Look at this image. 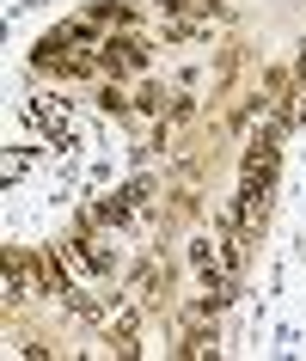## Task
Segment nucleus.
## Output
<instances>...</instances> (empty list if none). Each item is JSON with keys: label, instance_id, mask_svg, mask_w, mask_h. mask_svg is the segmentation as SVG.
I'll return each instance as SVG.
<instances>
[{"label": "nucleus", "instance_id": "f257e3e1", "mask_svg": "<svg viewBox=\"0 0 306 361\" xmlns=\"http://www.w3.org/2000/svg\"><path fill=\"white\" fill-rule=\"evenodd\" d=\"M300 80H306V61H300Z\"/></svg>", "mask_w": 306, "mask_h": 361}]
</instances>
